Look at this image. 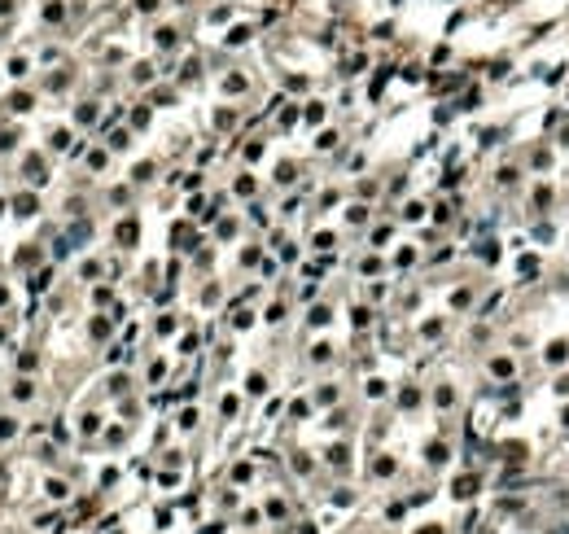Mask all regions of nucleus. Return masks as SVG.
<instances>
[{
    "label": "nucleus",
    "mask_w": 569,
    "mask_h": 534,
    "mask_svg": "<svg viewBox=\"0 0 569 534\" xmlns=\"http://www.w3.org/2000/svg\"><path fill=\"white\" fill-rule=\"evenodd\" d=\"M420 534H442V530H420Z\"/></svg>",
    "instance_id": "obj_3"
},
{
    "label": "nucleus",
    "mask_w": 569,
    "mask_h": 534,
    "mask_svg": "<svg viewBox=\"0 0 569 534\" xmlns=\"http://www.w3.org/2000/svg\"><path fill=\"white\" fill-rule=\"evenodd\" d=\"M473 486H477L473 477H460V482H456V495H473Z\"/></svg>",
    "instance_id": "obj_2"
},
{
    "label": "nucleus",
    "mask_w": 569,
    "mask_h": 534,
    "mask_svg": "<svg viewBox=\"0 0 569 534\" xmlns=\"http://www.w3.org/2000/svg\"><path fill=\"white\" fill-rule=\"evenodd\" d=\"M565 355H569L565 342H552V346H547V363H565Z\"/></svg>",
    "instance_id": "obj_1"
}]
</instances>
